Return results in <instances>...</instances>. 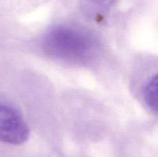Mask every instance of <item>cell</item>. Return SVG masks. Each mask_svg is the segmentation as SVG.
Returning a JSON list of instances; mask_svg holds the SVG:
<instances>
[{
    "instance_id": "1",
    "label": "cell",
    "mask_w": 158,
    "mask_h": 157,
    "mask_svg": "<svg viewBox=\"0 0 158 157\" xmlns=\"http://www.w3.org/2000/svg\"><path fill=\"white\" fill-rule=\"evenodd\" d=\"M43 49L49 55L64 61L82 62L89 59L97 48L91 35L69 26H56L43 38Z\"/></svg>"
},
{
    "instance_id": "2",
    "label": "cell",
    "mask_w": 158,
    "mask_h": 157,
    "mask_svg": "<svg viewBox=\"0 0 158 157\" xmlns=\"http://www.w3.org/2000/svg\"><path fill=\"white\" fill-rule=\"evenodd\" d=\"M29 136V128L23 115L9 105L0 101V141L21 145Z\"/></svg>"
},
{
    "instance_id": "3",
    "label": "cell",
    "mask_w": 158,
    "mask_h": 157,
    "mask_svg": "<svg viewBox=\"0 0 158 157\" xmlns=\"http://www.w3.org/2000/svg\"><path fill=\"white\" fill-rule=\"evenodd\" d=\"M143 99L148 107L158 115V74L152 77L145 86Z\"/></svg>"
}]
</instances>
